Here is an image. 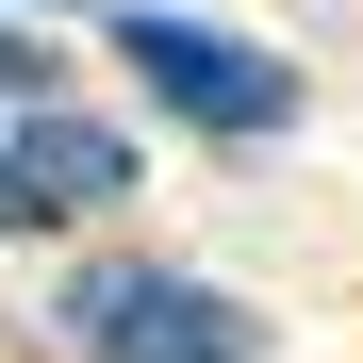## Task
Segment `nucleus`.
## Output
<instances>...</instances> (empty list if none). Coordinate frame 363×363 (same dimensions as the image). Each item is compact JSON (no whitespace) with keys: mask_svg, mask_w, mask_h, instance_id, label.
I'll use <instances>...</instances> for the list:
<instances>
[{"mask_svg":"<svg viewBox=\"0 0 363 363\" xmlns=\"http://www.w3.org/2000/svg\"><path fill=\"white\" fill-rule=\"evenodd\" d=\"M50 347L67 363H264L281 330L231 281H182L165 248H83L67 281H50Z\"/></svg>","mask_w":363,"mask_h":363,"instance_id":"nucleus-1","label":"nucleus"},{"mask_svg":"<svg viewBox=\"0 0 363 363\" xmlns=\"http://www.w3.org/2000/svg\"><path fill=\"white\" fill-rule=\"evenodd\" d=\"M116 67H133L182 133H215V149H281L297 116H314V83L281 67L264 33H215V17H165V0H116Z\"/></svg>","mask_w":363,"mask_h":363,"instance_id":"nucleus-2","label":"nucleus"},{"mask_svg":"<svg viewBox=\"0 0 363 363\" xmlns=\"http://www.w3.org/2000/svg\"><path fill=\"white\" fill-rule=\"evenodd\" d=\"M133 182H149V149L116 133V116H83V99H50V116H0V248L133 215Z\"/></svg>","mask_w":363,"mask_h":363,"instance_id":"nucleus-3","label":"nucleus"},{"mask_svg":"<svg viewBox=\"0 0 363 363\" xmlns=\"http://www.w3.org/2000/svg\"><path fill=\"white\" fill-rule=\"evenodd\" d=\"M50 99H67V50H50V33H17V17H0V116H50Z\"/></svg>","mask_w":363,"mask_h":363,"instance_id":"nucleus-4","label":"nucleus"},{"mask_svg":"<svg viewBox=\"0 0 363 363\" xmlns=\"http://www.w3.org/2000/svg\"><path fill=\"white\" fill-rule=\"evenodd\" d=\"M33 17H99V0H33Z\"/></svg>","mask_w":363,"mask_h":363,"instance_id":"nucleus-5","label":"nucleus"}]
</instances>
